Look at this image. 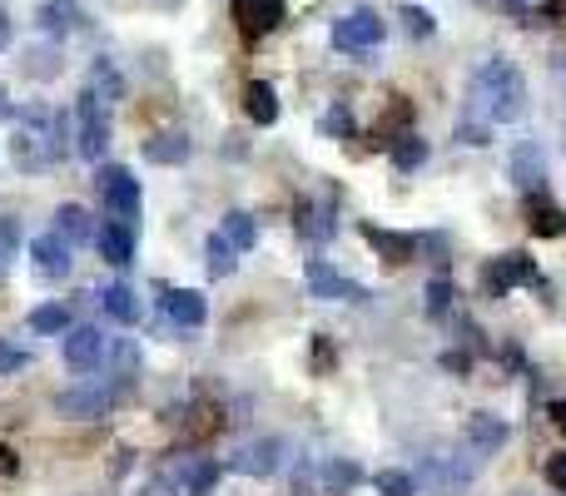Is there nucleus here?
Wrapping results in <instances>:
<instances>
[{"mask_svg":"<svg viewBox=\"0 0 566 496\" xmlns=\"http://www.w3.org/2000/svg\"><path fill=\"white\" fill-rule=\"evenodd\" d=\"M65 328H70V308L65 303H40L30 313V333H45L50 338V333H65Z\"/></svg>","mask_w":566,"mask_h":496,"instance_id":"32","label":"nucleus"},{"mask_svg":"<svg viewBox=\"0 0 566 496\" xmlns=\"http://www.w3.org/2000/svg\"><path fill=\"white\" fill-rule=\"evenodd\" d=\"M10 40H15V25H10V15L0 10V50H10Z\"/></svg>","mask_w":566,"mask_h":496,"instance_id":"45","label":"nucleus"},{"mask_svg":"<svg viewBox=\"0 0 566 496\" xmlns=\"http://www.w3.org/2000/svg\"><path fill=\"white\" fill-rule=\"evenodd\" d=\"M388 154H393V164H398L403 174H408V169H423V159H427V139L408 129V134H398V139L388 144Z\"/></svg>","mask_w":566,"mask_h":496,"instance_id":"27","label":"nucleus"},{"mask_svg":"<svg viewBox=\"0 0 566 496\" xmlns=\"http://www.w3.org/2000/svg\"><path fill=\"white\" fill-rule=\"evenodd\" d=\"M189 417H194V422H184V437H189V442H204V437H214V432L224 427L219 407H194Z\"/></svg>","mask_w":566,"mask_h":496,"instance_id":"33","label":"nucleus"},{"mask_svg":"<svg viewBox=\"0 0 566 496\" xmlns=\"http://www.w3.org/2000/svg\"><path fill=\"white\" fill-rule=\"evenodd\" d=\"M482 288H487V298H507L512 288H542V273L527 253H502L482 268Z\"/></svg>","mask_w":566,"mask_h":496,"instance_id":"4","label":"nucleus"},{"mask_svg":"<svg viewBox=\"0 0 566 496\" xmlns=\"http://www.w3.org/2000/svg\"><path fill=\"white\" fill-rule=\"evenodd\" d=\"M298 234H308V239H328L333 234V214L323 209V204H298Z\"/></svg>","mask_w":566,"mask_h":496,"instance_id":"31","label":"nucleus"},{"mask_svg":"<svg viewBox=\"0 0 566 496\" xmlns=\"http://www.w3.org/2000/svg\"><path fill=\"white\" fill-rule=\"evenodd\" d=\"M144 159L149 164H184L189 159V139L184 134H154V139H144Z\"/></svg>","mask_w":566,"mask_h":496,"instance_id":"25","label":"nucleus"},{"mask_svg":"<svg viewBox=\"0 0 566 496\" xmlns=\"http://www.w3.org/2000/svg\"><path fill=\"white\" fill-rule=\"evenodd\" d=\"M120 387H105V382H80V387H65L55 397V412L60 417H75V422H90V417H105L115 407Z\"/></svg>","mask_w":566,"mask_h":496,"instance_id":"6","label":"nucleus"},{"mask_svg":"<svg viewBox=\"0 0 566 496\" xmlns=\"http://www.w3.org/2000/svg\"><path fill=\"white\" fill-rule=\"evenodd\" d=\"M477 100H487V120L492 124H512L522 120L527 110V80L512 60H487L477 75Z\"/></svg>","mask_w":566,"mask_h":496,"instance_id":"2","label":"nucleus"},{"mask_svg":"<svg viewBox=\"0 0 566 496\" xmlns=\"http://www.w3.org/2000/svg\"><path fill=\"white\" fill-rule=\"evenodd\" d=\"M403 25H408V35H418V40H427V35L437 30V20H432L427 10H418V5H403Z\"/></svg>","mask_w":566,"mask_h":496,"instance_id":"37","label":"nucleus"},{"mask_svg":"<svg viewBox=\"0 0 566 496\" xmlns=\"http://www.w3.org/2000/svg\"><path fill=\"white\" fill-rule=\"evenodd\" d=\"M0 253H10V258L20 253V224L5 219V214H0Z\"/></svg>","mask_w":566,"mask_h":496,"instance_id":"40","label":"nucleus"},{"mask_svg":"<svg viewBox=\"0 0 566 496\" xmlns=\"http://www.w3.org/2000/svg\"><path fill=\"white\" fill-rule=\"evenodd\" d=\"M95 248H100V258H105V263L125 268V263L135 258V229L115 219V224H105V229L95 234Z\"/></svg>","mask_w":566,"mask_h":496,"instance_id":"18","label":"nucleus"},{"mask_svg":"<svg viewBox=\"0 0 566 496\" xmlns=\"http://www.w3.org/2000/svg\"><path fill=\"white\" fill-rule=\"evenodd\" d=\"M378 40H383V15H373V10H353V15H343L333 25V45L338 50H373Z\"/></svg>","mask_w":566,"mask_h":496,"instance_id":"9","label":"nucleus"},{"mask_svg":"<svg viewBox=\"0 0 566 496\" xmlns=\"http://www.w3.org/2000/svg\"><path fill=\"white\" fill-rule=\"evenodd\" d=\"M547 482H552V487H562V492H566V452H557V457H547Z\"/></svg>","mask_w":566,"mask_h":496,"instance_id":"41","label":"nucleus"},{"mask_svg":"<svg viewBox=\"0 0 566 496\" xmlns=\"http://www.w3.org/2000/svg\"><path fill=\"white\" fill-rule=\"evenodd\" d=\"M204 258H209V273H214V278H229V273L239 268V248L229 244L224 234H209V244H204Z\"/></svg>","mask_w":566,"mask_h":496,"instance_id":"29","label":"nucleus"},{"mask_svg":"<svg viewBox=\"0 0 566 496\" xmlns=\"http://www.w3.org/2000/svg\"><path fill=\"white\" fill-rule=\"evenodd\" d=\"M462 442H467L477 457H492V452L507 447V422L492 417V412H472V417L462 422Z\"/></svg>","mask_w":566,"mask_h":496,"instance_id":"11","label":"nucleus"},{"mask_svg":"<svg viewBox=\"0 0 566 496\" xmlns=\"http://www.w3.org/2000/svg\"><path fill=\"white\" fill-rule=\"evenodd\" d=\"M15 115V105H10V95H5V85H0V120H10Z\"/></svg>","mask_w":566,"mask_h":496,"instance_id":"47","label":"nucleus"},{"mask_svg":"<svg viewBox=\"0 0 566 496\" xmlns=\"http://www.w3.org/2000/svg\"><path fill=\"white\" fill-rule=\"evenodd\" d=\"M105 358H115V382H120V387H125V382H130V377H135V368H140V353H135V343H130V338H120V343H110V348H105Z\"/></svg>","mask_w":566,"mask_h":496,"instance_id":"34","label":"nucleus"},{"mask_svg":"<svg viewBox=\"0 0 566 496\" xmlns=\"http://www.w3.org/2000/svg\"><path fill=\"white\" fill-rule=\"evenodd\" d=\"M219 234L229 239V244L239 248V253H249L254 239H259V229H254V219L244 214V209H234V214H224V224H219Z\"/></svg>","mask_w":566,"mask_h":496,"instance_id":"30","label":"nucleus"},{"mask_svg":"<svg viewBox=\"0 0 566 496\" xmlns=\"http://www.w3.org/2000/svg\"><path fill=\"white\" fill-rule=\"evenodd\" d=\"M358 234H363V244L373 248L378 258H388V263H413L418 258V239L413 234H393V229H378V224H363Z\"/></svg>","mask_w":566,"mask_h":496,"instance_id":"17","label":"nucleus"},{"mask_svg":"<svg viewBox=\"0 0 566 496\" xmlns=\"http://www.w3.org/2000/svg\"><path fill=\"white\" fill-rule=\"evenodd\" d=\"M527 229H532L537 239H562V234H566V214L552 204V199H547V194H542V199H537V194H527Z\"/></svg>","mask_w":566,"mask_h":496,"instance_id":"19","label":"nucleus"},{"mask_svg":"<svg viewBox=\"0 0 566 496\" xmlns=\"http://www.w3.org/2000/svg\"><path fill=\"white\" fill-rule=\"evenodd\" d=\"M35 20H40L45 35H70V30H80V5L75 0H45L35 10Z\"/></svg>","mask_w":566,"mask_h":496,"instance_id":"22","label":"nucleus"},{"mask_svg":"<svg viewBox=\"0 0 566 496\" xmlns=\"http://www.w3.org/2000/svg\"><path fill=\"white\" fill-rule=\"evenodd\" d=\"M358 482H363V467H358V462H348V457H333V462L323 467V487H328V496L353 492Z\"/></svg>","mask_w":566,"mask_h":496,"instance_id":"26","label":"nucleus"},{"mask_svg":"<svg viewBox=\"0 0 566 496\" xmlns=\"http://www.w3.org/2000/svg\"><path fill=\"white\" fill-rule=\"evenodd\" d=\"M303 283H308V293L313 298H328V303H368V288L363 283H353V278H343L333 263H323V258H308L303 263Z\"/></svg>","mask_w":566,"mask_h":496,"instance_id":"5","label":"nucleus"},{"mask_svg":"<svg viewBox=\"0 0 566 496\" xmlns=\"http://www.w3.org/2000/svg\"><path fill=\"white\" fill-rule=\"evenodd\" d=\"M517 5H527V0H517Z\"/></svg>","mask_w":566,"mask_h":496,"instance_id":"50","label":"nucleus"},{"mask_svg":"<svg viewBox=\"0 0 566 496\" xmlns=\"http://www.w3.org/2000/svg\"><path fill=\"white\" fill-rule=\"evenodd\" d=\"M244 110H249V120H254V124H274V120H279V95H274V85L254 80V85L244 90Z\"/></svg>","mask_w":566,"mask_h":496,"instance_id":"24","label":"nucleus"},{"mask_svg":"<svg viewBox=\"0 0 566 496\" xmlns=\"http://www.w3.org/2000/svg\"><path fill=\"white\" fill-rule=\"evenodd\" d=\"M20 368H30V353L15 348V343H0V377L5 372H20Z\"/></svg>","mask_w":566,"mask_h":496,"instance_id":"39","label":"nucleus"},{"mask_svg":"<svg viewBox=\"0 0 566 496\" xmlns=\"http://www.w3.org/2000/svg\"><path fill=\"white\" fill-rule=\"evenodd\" d=\"M442 368L447 372H472V353H442Z\"/></svg>","mask_w":566,"mask_h":496,"instance_id":"42","label":"nucleus"},{"mask_svg":"<svg viewBox=\"0 0 566 496\" xmlns=\"http://www.w3.org/2000/svg\"><path fill=\"white\" fill-rule=\"evenodd\" d=\"M323 134H328V139H348V134H353V115H348L343 105H333V110L323 115Z\"/></svg>","mask_w":566,"mask_h":496,"instance_id":"38","label":"nucleus"},{"mask_svg":"<svg viewBox=\"0 0 566 496\" xmlns=\"http://www.w3.org/2000/svg\"><path fill=\"white\" fill-rule=\"evenodd\" d=\"M447 308H452V278H447V273H437V278L427 283V313H432V318H442Z\"/></svg>","mask_w":566,"mask_h":496,"instance_id":"36","label":"nucleus"},{"mask_svg":"<svg viewBox=\"0 0 566 496\" xmlns=\"http://www.w3.org/2000/svg\"><path fill=\"white\" fill-rule=\"evenodd\" d=\"M472 477H477V467H462V462H447V457H423V487L432 496H457Z\"/></svg>","mask_w":566,"mask_h":496,"instance_id":"12","label":"nucleus"},{"mask_svg":"<svg viewBox=\"0 0 566 496\" xmlns=\"http://www.w3.org/2000/svg\"><path fill=\"white\" fill-rule=\"evenodd\" d=\"M512 179H517V189H527V194L547 189V159H542V144H537V139H522V144L512 149Z\"/></svg>","mask_w":566,"mask_h":496,"instance_id":"15","label":"nucleus"},{"mask_svg":"<svg viewBox=\"0 0 566 496\" xmlns=\"http://www.w3.org/2000/svg\"><path fill=\"white\" fill-rule=\"evenodd\" d=\"M5 273H10V253H0V278H5Z\"/></svg>","mask_w":566,"mask_h":496,"instance_id":"48","label":"nucleus"},{"mask_svg":"<svg viewBox=\"0 0 566 496\" xmlns=\"http://www.w3.org/2000/svg\"><path fill=\"white\" fill-rule=\"evenodd\" d=\"M234 472H244V477H274L283 467V442L279 437H264V442H249L244 452H234V462H229Z\"/></svg>","mask_w":566,"mask_h":496,"instance_id":"13","label":"nucleus"},{"mask_svg":"<svg viewBox=\"0 0 566 496\" xmlns=\"http://www.w3.org/2000/svg\"><path fill=\"white\" fill-rule=\"evenodd\" d=\"M90 90L110 105V100H125V75L110 65V60H95V70H90Z\"/></svg>","mask_w":566,"mask_h":496,"instance_id":"28","label":"nucleus"},{"mask_svg":"<svg viewBox=\"0 0 566 496\" xmlns=\"http://www.w3.org/2000/svg\"><path fill=\"white\" fill-rule=\"evenodd\" d=\"M55 234H65L70 244H90V239H95L90 209H80V204H60V209H55Z\"/></svg>","mask_w":566,"mask_h":496,"instance_id":"23","label":"nucleus"},{"mask_svg":"<svg viewBox=\"0 0 566 496\" xmlns=\"http://www.w3.org/2000/svg\"><path fill=\"white\" fill-rule=\"evenodd\" d=\"M313 363H318V372L333 368V348H328V338H318V343H313Z\"/></svg>","mask_w":566,"mask_h":496,"instance_id":"43","label":"nucleus"},{"mask_svg":"<svg viewBox=\"0 0 566 496\" xmlns=\"http://www.w3.org/2000/svg\"><path fill=\"white\" fill-rule=\"evenodd\" d=\"M219 472H224V467H219L214 457H189L184 472H179V492L184 496H209L214 492V482H219Z\"/></svg>","mask_w":566,"mask_h":496,"instance_id":"20","label":"nucleus"},{"mask_svg":"<svg viewBox=\"0 0 566 496\" xmlns=\"http://www.w3.org/2000/svg\"><path fill=\"white\" fill-rule=\"evenodd\" d=\"M234 20H239L244 40H259L283 20V0H234Z\"/></svg>","mask_w":566,"mask_h":496,"instance_id":"14","label":"nucleus"},{"mask_svg":"<svg viewBox=\"0 0 566 496\" xmlns=\"http://www.w3.org/2000/svg\"><path fill=\"white\" fill-rule=\"evenodd\" d=\"M512 496H527V492H512Z\"/></svg>","mask_w":566,"mask_h":496,"instance_id":"49","label":"nucleus"},{"mask_svg":"<svg viewBox=\"0 0 566 496\" xmlns=\"http://www.w3.org/2000/svg\"><path fill=\"white\" fill-rule=\"evenodd\" d=\"M75 129H80V154L85 159H100L105 144H110V115H105V100L95 90H85L75 100Z\"/></svg>","mask_w":566,"mask_h":496,"instance_id":"7","label":"nucleus"},{"mask_svg":"<svg viewBox=\"0 0 566 496\" xmlns=\"http://www.w3.org/2000/svg\"><path fill=\"white\" fill-rule=\"evenodd\" d=\"M65 134L70 120L65 110H45V105H25L15 115V134H10V159L25 169V174H40L50 169L60 154H65Z\"/></svg>","mask_w":566,"mask_h":496,"instance_id":"1","label":"nucleus"},{"mask_svg":"<svg viewBox=\"0 0 566 496\" xmlns=\"http://www.w3.org/2000/svg\"><path fill=\"white\" fill-rule=\"evenodd\" d=\"M552 422L566 432V397H562V402H552Z\"/></svg>","mask_w":566,"mask_h":496,"instance_id":"46","label":"nucleus"},{"mask_svg":"<svg viewBox=\"0 0 566 496\" xmlns=\"http://www.w3.org/2000/svg\"><path fill=\"white\" fill-rule=\"evenodd\" d=\"M105 333L100 328H90V323H80V328H65V343H60V353H65V368L75 372H90L100 368V358H105Z\"/></svg>","mask_w":566,"mask_h":496,"instance_id":"8","label":"nucleus"},{"mask_svg":"<svg viewBox=\"0 0 566 496\" xmlns=\"http://www.w3.org/2000/svg\"><path fill=\"white\" fill-rule=\"evenodd\" d=\"M373 487H378V496H418V482L408 472H378Z\"/></svg>","mask_w":566,"mask_h":496,"instance_id":"35","label":"nucleus"},{"mask_svg":"<svg viewBox=\"0 0 566 496\" xmlns=\"http://www.w3.org/2000/svg\"><path fill=\"white\" fill-rule=\"evenodd\" d=\"M159 303H164V313H169L179 328H199V323L209 318V303H204V293H194V288H159Z\"/></svg>","mask_w":566,"mask_h":496,"instance_id":"16","label":"nucleus"},{"mask_svg":"<svg viewBox=\"0 0 566 496\" xmlns=\"http://www.w3.org/2000/svg\"><path fill=\"white\" fill-rule=\"evenodd\" d=\"M100 308H105V318H115V323H140V298H135V288H125V283H110L100 298H95Z\"/></svg>","mask_w":566,"mask_h":496,"instance_id":"21","label":"nucleus"},{"mask_svg":"<svg viewBox=\"0 0 566 496\" xmlns=\"http://www.w3.org/2000/svg\"><path fill=\"white\" fill-rule=\"evenodd\" d=\"M30 258L45 278H65L75 268V244L65 234H40V239H30Z\"/></svg>","mask_w":566,"mask_h":496,"instance_id":"10","label":"nucleus"},{"mask_svg":"<svg viewBox=\"0 0 566 496\" xmlns=\"http://www.w3.org/2000/svg\"><path fill=\"white\" fill-rule=\"evenodd\" d=\"M15 467H20V462H15V452H10V447H0V477H15Z\"/></svg>","mask_w":566,"mask_h":496,"instance_id":"44","label":"nucleus"},{"mask_svg":"<svg viewBox=\"0 0 566 496\" xmlns=\"http://www.w3.org/2000/svg\"><path fill=\"white\" fill-rule=\"evenodd\" d=\"M95 194H100V204L120 224H135V214H140V179L125 164H100L95 169Z\"/></svg>","mask_w":566,"mask_h":496,"instance_id":"3","label":"nucleus"}]
</instances>
